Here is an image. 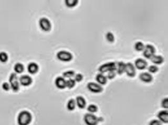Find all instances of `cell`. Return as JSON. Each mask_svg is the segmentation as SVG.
Segmentation results:
<instances>
[{
	"label": "cell",
	"mask_w": 168,
	"mask_h": 125,
	"mask_svg": "<svg viewBox=\"0 0 168 125\" xmlns=\"http://www.w3.org/2000/svg\"><path fill=\"white\" fill-rule=\"evenodd\" d=\"M144 43L141 41H138L137 42H136L134 45V48H135V50L137 51V52H141V51H144Z\"/></svg>",
	"instance_id": "cell-22"
},
{
	"label": "cell",
	"mask_w": 168,
	"mask_h": 125,
	"mask_svg": "<svg viewBox=\"0 0 168 125\" xmlns=\"http://www.w3.org/2000/svg\"><path fill=\"white\" fill-rule=\"evenodd\" d=\"M84 121L86 125H98L99 118L92 113H87L84 116Z\"/></svg>",
	"instance_id": "cell-5"
},
{
	"label": "cell",
	"mask_w": 168,
	"mask_h": 125,
	"mask_svg": "<svg viewBox=\"0 0 168 125\" xmlns=\"http://www.w3.org/2000/svg\"><path fill=\"white\" fill-rule=\"evenodd\" d=\"M9 56L6 52L1 51L0 52V62L2 63H5L8 61Z\"/></svg>",
	"instance_id": "cell-27"
},
{
	"label": "cell",
	"mask_w": 168,
	"mask_h": 125,
	"mask_svg": "<svg viewBox=\"0 0 168 125\" xmlns=\"http://www.w3.org/2000/svg\"><path fill=\"white\" fill-rule=\"evenodd\" d=\"M150 60L155 65H161L164 62V58L160 55H154Z\"/></svg>",
	"instance_id": "cell-19"
},
{
	"label": "cell",
	"mask_w": 168,
	"mask_h": 125,
	"mask_svg": "<svg viewBox=\"0 0 168 125\" xmlns=\"http://www.w3.org/2000/svg\"><path fill=\"white\" fill-rule=\"evenodd\" d=\"M139 79L144 83H150L152 82L153 78L151 74L148 72H143L139 75Z\"/></svg>",
	"instance_id": "cell-12"
},
{
	"label": "cell",
	"mask_w": 168,
	"mask_h": 125,
	"mask_svg": "<svg viewBox=\"0 0 168 125\" xmlns=\"http://www.w3.org/2000/svg\"><path fill=\"white\" fill-rule=\"evenodd\" d=\"M76 101L74 99H70L67 103V109L69 111H74L76 107Z\"/></svg>",
	"instance_id": "cell-21"
},
{
	"label": "cell",
	"mask_w": 168,
	"mask_h": 125,
	"mask_svg": "<svg viewBox=\"0 0 168 125\" xmlns=\"http://www.w3.org/2000/svg\"><path fill=\"white\" fill-rule=\"evenodd\" d=\"M95 80L98 84L101 85H105L107 82V77L105 75L101 73H99L98 74L96 75Z\"/></svg>",
	"instance_id": "cell-16"
},
{
	"label": "cell",
	"mask_w": 168,
	"mask_h": 125,
	"mask_svg": "<svg viewBox=\"0 0 168 125\" xmlns=\"http://www.w3.org/2000/svg\"><path fill=\"white\" fill-rule=\"evenodd\" d=\"M161 106L163 109H168V99L167 98H164L161 101Z\"/></svg>",
	"instance_id": "cell-32"
},
{
	"label": "cell",
	"mask_w": 168,
	"mask_h": 125,
	"mask_svg": "<svg viewBox=\"0 0 168 125\" xmlns=\"http://www.w3.org/2000/svg\"><path fill=\"white\" fill-rule=\"evenodd\" d=\"M162 123L159 120H152L149 122V125H162Z\"/></svg>",
	"instance_id": "cell-33"
},
{
	"label": "cell",
	"mask_w": 168,
	"mask_h": 125,
	"mask_svg": "<svg viewBox=\"0 0 168 125\" xmlns=\"http://www.w3.org/2000/svg\"><path fill=\"white\" fill-rule=\"evenodd\" d=\"M2 89H3L5 91H9V89L11 88L10 87V85L9 84L8 82H3L2 85Z\"/></svg>",
	"instance_id": "cell-34"
},
{
	"label": "cell",
	"mask_w": 168,
	"mask_h": 125,
	"mask_svg": "<svg viewBox=\"0 0 168 125\" xmlns=\"http://www.w3.org/2000/svg\"><path fill=\"white\" fill-rule=\"evenodd\" d=\"M87 88L89 91L94 93H99L103 91V88L102 85L94 82H89L87 83Z\"/></svg>",
	"instance_id": "cell-8"
},
{
	"label": "cell",
	"mask_w": 168,
	"mask_h": 125,
	"mask_svg": "<svg viewBox=\"0 0 168 125\" xmlns=\"http://www.w3.org/2000/svg\"><path fill=\"white\" fill-rule=\"evenodd\" d=\"M125 68H126V63L124 62H118L116 63V72L117 74L121 75L123 74L125 72Z\"/></svg>",
	"instance_id": "cell-18"
},
{
	"label": "cell",
	"mask_w": 168,
	"mask_h": 125,
	"mask_svg": "<svg viewBox=\"0 0 168 125\" xmlns=\"http://www.w3.org/2000/svg\"><path fill=\"white\" fill-rule=\"evenodd\" d=\"M148 71L150 74H155L158 72L159 71V68L156 65H150L149 67H148Z\"/></svg>",
	"instance_id": "cell-29"
},
{
	"label": "cell",
	"mask_w": 168,
	"mask_h": 125,
	"mask_svg": "<svg viewBox=\"0 0 168 125\" xmlns=\"http://www.w3.org/2000/svg\"><path fill=\"white\" fill-rule=\"evenodd\" d=\"M128 76L130 78H133L136 75V68L133 64L130 62H128L126 64V68H125V72Z\"/></svg>",
	"instance_id": "cell-9"
},
{
	"label": "cell",
	"mask_w": 168,
	"mask_h": 125,
	"mask_svg": "<svg viewBox=\"0 0 168 125\" xmlns=\"http://www.w3.org/2000/svg\"><path fill=\"white\" fill-rule=\"evenodd\" d=\"M10 87L14 92H17L20 89V82L18 77L16 73L11 74L9 77Z\"/></svg>",
	"instance_id": "cell-4"
},
{
	"label": "cell",
	"mask_w": 168,
	"mask_h": 125,
	"mask_svg": "<svg viewBox=\"0 0 168 125\" xmlns=\"http://www.w3.org/2000/svg\"><path fill=\"white\" fill-rule=\"evenodd\" d=\"M14 70L15 71V73L17 74L22 73L24 70V65L20 62L17 63L14 66Z\"/></svg>",
	"instance_id": "cell-20"
},
{
	"label": "cell",
	"mask_w": 168,
	"mask_h": 125,
	"mask_svg": "<svg viewBox=\"0 0 168 125\" xmlns=\"http://www.w3.org/2000/svg\"><path fill=\"white\" fill-rule=\"evenodd\" d=\"M19 82L20 84L23 86H28L31 85L33 82L32 78L28 75H23L19 78Z\"/></svg>",
	"instance_id": "cell-11"
},
{
	"label": "cell",
	"mask_w": 168,
	"mask_h": 125,
	"mask_svg": "<svg viewBox=\"0 0 168 125\" xmlns=\"http://www.w3.org/2000/svg\"><path fill=\"white\" fill-rule=\"evenodd\" d=\"M83 75L81 74H80V73L75 74V75L74 76V80H75V82H81L83 79Z\"/></svg>",
	"instance_id": "cell-31"
},
{
	"label": "cell",
	"mask_w": 168,
	"mask_h": 125,
	"mask_svg": "<svg viewBox=\"0 0 168 125\" xmlns=\"http://www.w3.org/2000/svg\"><path fill=\"white\" fill-rule=\"evenodd\" d=\"M56 57L62 62H70L73 58V54L69 51L66 50H61L56 54Z\"/></svg>",
	"instance_id": "cell-3"
},
{
	"label": "cell",
	"mask_w": 168,
	"mask_h": 125,
	"mask_svg": "<svg viewBox=\"0 0 168 125\" xmlns=\"http://www.w3.org/2000/svg\"><path fill=\"white\" fill-rule=\"evenodd\" d=\"M116 71H110L107 73V79H109V80H112L114 78H115V77L116 76Z\"/></svg>",
	"instance_id": "cell-30"
},
{
	"label": "cell",
	"mask_w": 168,
	"mask_h": 125,
	"mask_svg": "<svg viewBox=\"0 0 168 125\" xmlns=\"http://www.w3.org/2000/svg\"><path fill=\"white\" fill-rule=\"evenodd\" d=\"M55 85L58 89H65L66 87V80L63 76L58 77L55 80Z\"/></svg>",
	"instance_id": "cell-14"
},
{
	"label": "cell",
	"mask_w": 168,
	"mask_h": 125,
	"mask_svg": "<svg viewBox=\"0 0 168 125\" xmlns=\"http://www.w3.org/2000/svg\"><path fill=\"white\" fill-rule=\"evenodd\" d=\"M28 72L31 74H34L37 73L39 69V66L35 62H30L27 67Z\"/></svg>",
	"instance_id": "cell-15"
},
{
	"label": "cell",
	"mask_w": 168,
	"mask_h": 125,
	"mask_svg": "<svg viewBox=\"0 0 168 125\" xmlns=\"http://www.w3.org/2000/svg\"><path fill=\"white\" fill-rule=\"evenodd\" d=\"M63 77L64 78H72L75 75V71L73 70L67 71L63 73Z\"/></svg>",
	"instance_id": "cell-23"
},
{
	"label": "cell",
	"mask_w": 168,
	"mask_h": 125,
	"mask_svg": "<svg viewBox=\"0 0 168 125\" xmlns=\"http://www.w3.org/2000/svg\"><path fill=\"white\" fill-rule=\"evenodd\" d=\"M87 109L89 113L94 114L98 111V107L95 104H90L87 107Z\"/></svg>",
	"instance_id": "cell-26"
},
{
	"label": "cell",
	"mask_w": 168,
	"mask_h": 125,
	"mask_svg": "<svg viewBox=\"0 0 168 125\" xmlns=\"http://www.w3.org/2000/svg\"><path fill=\"white\" fill-rule=\"evenodd\" d=\"M116 62H107L103 64L98 68V71L101 74L107 73L110 71H116Z\"/></svg>",
	"instance_id": "cell-2"
},
{
	"label": "cell",
	"mask_w": 168,
	"mask_h": 125,
	"mask_svg": "<svg viewBox=\"0 0 168 125\" xmlns=\"http://www.w3.org/2000/svg\"><path fill=\"white\" fill-rule=\"evenodd\" d=\"M39 26L41 29L44 31H49L52 28V24L48 18L43 17L39 19Z\"/></svg>",
	"instance_id": "cell-7"
},
{
	"label": "cell",
	"mask_w": 168,
	"mask_h": 125,
	"mask_svg": "<svg viewBox=\"0 0 168 125\" xmlns=\"http://www.w3.org/2000/svg\"><path fill=\"white\" fill-rule=\"evenodd\" d=\"M75 101H76V105L79 109H84L86 106V101L83 96H77Z\"/></svg>",
	"instance_id": "cell-17"
},
{
	"label": "cell",
	"mask_w": 168,
	"mask_h": 125,
	"mask_svg": "<svg viewBox=\"0 0 168 125\" xmlns=\"http://www.w3.org/2000/svg\"><path fill=\"white\" fill-rule=\"evenodd\" d=\"M78 3V0H65V5L68 7H75L77 5Z\"/></svg>",
	"instance_id": "cell-24"
},
{
	"label": "cell",
	"mask_w": 168,
	"mask_h": 125,
	"mask_svg": "<svg viewBox=\"0 0 168 125\" xmlns=\"http://www.w3.org/2000/svg\"><path fill=\"white\" fill-rule=\"evenodd\" d=\"M157 117L162 123H168V112L167 109L159 111L157 114Z\"/></svg>",
	"instance_id": "cell-13"
},
{
	"label": "cell",
	"mask_w": 168,
	"mask_h": 125,
	"mask_svg": "<svg viewBox=\"0 0 168 125\" xmlns=\"http://www.w3.org/2000/svg\"><path fill=\"white\" fill-rule=\"evenodd\" d=\"M106 38L110 43H113L115 41V36L111 32H108L106 35Z\"/></svg>",
	"instance_id": "cell-28"
},
{
	"label": "cell",
	"mask_w": 168,
	"mask_h": 125,
	"mask_svg": "<svg viewBox=\"0 0 168 125\" xmlns=\"http://www.w3.org/2000/svg\"><path fill=\"white\" fill-rule=\"evenodd\" d=\"M32 115L29 111L23 110L19 113L17 121L19 125H28L32 122Z\"/></svg>",
	"instance_id": "cell-1"
},
{
	"label": "cell",
	"mask_w": 168,
	"mask_h": 125,
	"mask_svg": "<svg viewBox=\"0 0 168 125\" xmlns=\"http://www.w3.org/2000/svg\"><path fill=\"white\" fill-rule=\"evenodd\" d=\"M76 82L74 79L69 78L66 80V87L69 89H72L76 85Z\"/></svg>",
	"instance_id": "cell-25"
},
{
	"label": "cell",
	"mask_w": 168,
	"mask_h": 125,
	"mask_svg": "<svg viewBox=\"0 0 168 125\" xmlns=\"http://www.w3.org/2000/svg\"><path fill=\"white\" fill-rule=\"evenodd\" d=\"M134 66L137 69L142 71L147 68L148 66V63L144 58H138L135 60Z\"/></svg>",
	"instance_id": "cell-10"
},
{
	"label": "cell",
	"mask_w": 168,
	"mask_h": 125,
	"mask_svg": "<svg viewBox=\"0 0 168 125\" xmlns=\"http://www.w3.org/2000/svg\"><path fill=\"white\" fill-rule=\"evenodd\" d=\"M155 48L153 45L148 44L145 45L144 50L143 51V56L147 59H150L152 57L155 55Z\"/></svg>",
	"instance_id": "cell-6"
}]
</instances>
